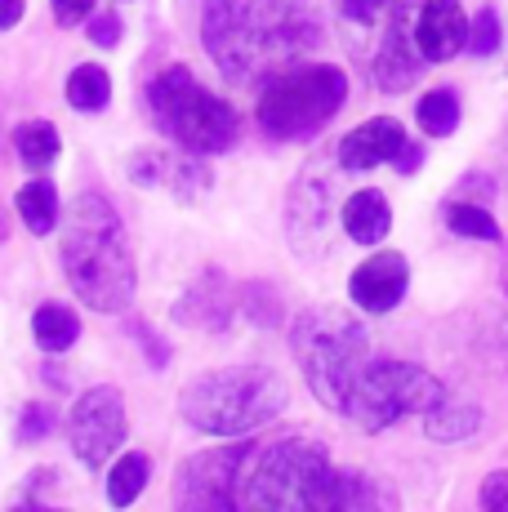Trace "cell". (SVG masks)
<instances>
[{
	"label": "cell",
	"instance_id": "cell-23",
	"mask_svg": "<svg viewBox=\"0 0 508 512\" xmlns=\"http://www.w3.org/2000/svg\"><path fill=\"white\" fill-rule=\"evenodd\" d=\"M446 223H451V232L459 236H473V241H500V223L491 219V214L482 210V205H468V201H455L446 205Z\"/></svg>",
	"mask_w": 508,
	"mask_h": 512
},
{
	"label": "cell",
	"instance_id": "cell-28",
	"mask_svg": "<svg viewBox=\"0 0 508 512\" xmlns=\"http://www.w3.org/2000/svg\"><path fill=\"white\" fill-rule=\"evenodd\" d=\"M393 5V0H344V14L348 18H361V23H375L384 9Z\"/></svg>",
	"mask_w": 508,
	"mask_h": 512
},
{
	"label": "cell",
	"instance_id": "cell-22",
	"mask_svg": "<svg viewBox=\"0 0 508 512\" xmlns=\"http://www.w3.org/2000/svg\"><path fill=\"white\" fill-rule=\"evenodd\" d=\"M419 125H424V134H433V139H446V134H455L459 125V98L451 90H433L419 98Z\"/></svg>",
	"mask_w": 508,
	"mask_h": 512
},
{
	"label": "cell",
	"instance_id": "cell-26",
	"mask_svg": "<svg viewBox=\"0 0 508 512\" xmlns=\"http://www.w3.org/2000/svg\"><path fill=\"white\" fill-rule=\"evenodd\" d=\"M50 5H54L58 27H76V23H85V18L94 14V5H99V0H50Z\"/></svg>",
	"mask_w": 508,
	"mask_h": 512
},
{
	"label": "cell",
	"instance_id": "cell-14",
	"mask_svg": "<svg viewBox=\"0 0 508 512\" xmlns=\"http://www.w3.org/2000/svg\"><path fill=\"white\" fill-rule=\"evenodd\" d=\"M406 147V130L397 121H366L353 134H344L339 143V165L344 170H375V165L397 161V152Z\"/></svg>",
	"mask_w": 508,
	"mask_h": 512
},
{
	"label": "cell",
	"instance_id": "cell-21",
	"mask_svg": "<svg viewBox=\"0 0 508 512\" xmlns=\"http://www.w3.org/2000/svg\"><path fill=\"white\" fill-rule=\"evenodd\" d=\"M32 334L45 352H67L76 343V334H81V326H76V317L67 308L45 303V308H36V317H32Z\"/></svg>",
	"mask_w": 508,
	"mask_h": 512
},
{
	"label": "cell",
	"instance_id": "cell-2",
	"mask_svg": "<svg viewBox=\"0 0 508 512\" xmlns=\"http://www.w3.org/2000/svg\"><path fill=\"white\" fill-rule=\"evenodd\" d=\"M58 259H63L67 285L76 299L94 312H125L134 299V254L130 236H125L116 210L103 196H76L63 223V241H58Z\"/></svg>",
	"mask_w": 508,
	"mask_h": 512
},
{
	"label": "cell",
	"instance_id": "cell-9",
	"mask_svg": "<svg viewBox=\"0 0 508 512\" xmlns=\"http://www.w3.org/2000/svg\"><path fill=\"white\" fill-rule=\"evenodd\" d=\"M250 441H232V446L219 450H201L174 477V499L179 508H237V486H241V468L250 459Z\"/></svg>",
	"mask_w": 508,
	"mask_h": 512
},
{
	"label": "cell",
	"instance_id": "cell-33",
	"mask_svg": "<svg viewBox=\"0 0 508 512\" xmlns=\"http://www.w3.org/2000/svg\"><path fill=\"white\" fill-rule=\"evenodd\" d=\"M504 156H508V130H504Z\"/></svg>",
	"mask_w": 508,
	"mask_h": 512
},
{
	"label": "cell",
	"instance_id": "cell-16",
	"mask_svg": "<svg viewBox=\"0 0 508 512\" xmlns=\"http://www.w3.org/2000/svg\"><path fill=\"white\" fill-rule=\"evenodd\" d=\"M482 428V410L473 401H455V397H442L433 410H424V432L433 441H464Z\"/></svg>",
	"mask_w": 508,
	"mask_h": 512
},
{
	"label": "cell",
	"instance_id": "cell-12",
	"mask_svg": "<svg viewBox=\"0 0 508 512\" xmlns=\"http://www.w3.org/2000/svg\"><path fill=\"white\" fill-rule=\"evenodd\" d=\"M410 268L402 254H375L348 277V294L361 312H393L406 299Z\"/></svg>",
	"mask_w": 508,
	"mask_h": 512
},
{
	"label": "cell",
	"instance_id": "cell-25",
	"mask_svg": "<svg viewBox=\"0 0 508 512\" xmlns=\"http://www.w3.org/2000/svg\"><path fill=\"white\" fill-rule=\"evenodd\" d=\"M121 14H112V9H107V14H99V18H90V41L99 45V49H112L116 41H121Z\"/></svg>",
	"mask_w": 508,
	"mask_h": 512
},
{
	"label": "cell",
	"instance_id": "cell-8",
	"mask_svg": "<svg viewBox=\"0 0 508 512\" xmlns=\"http://www.w3.org/2000/svg\"><path fill=\"white\" fill-rule=\"evenodd\" d=\"M446 397L442 379L428 370L410 366V361H366L357 370L353 388H348L344 415L361 423L366 432H384L406 415H424Z\"/></svg>",
	"mask_w": 508,
	"mask_h": 512
},
{
	"label": "cell",
	"instance_id": "cell-15",
	"mask_svg": "<svg viewBox=\"0 0 508 512\" xmlns=\"http://www.w3.org/2000/svg\"><path fill=\"white\" fill-rule=\"evenodd\" d=\"M339 223H344V232L353 236L357 245H379L393 228V210H388V201L379 192H370V187H361L344 201V214H339Z\"/></svg>",
	"mask_w": 508,
	"mask_h": 512
},
{
	"label": "cell",
	"instance_id": "cell-7",
	"mask_svg": "<svg viewBox=\"0 0 508 512\" xmlns=\"http://www.w3.org/2000/svg\"><path fill=\"white\" fill-rule=\"evenodd\" d=\"M348 76L339 67H286L268 81L259 98V125L268 139H308L344 107Z\"/></svg>",
	"mask_w": 508,
	"mask_h": 512
},
{
	"label": "cell",
	"instance_id": "cell-31",
	"mask_svg": "<svg viewBox=\"0 0 508 512\" xmlns=\"http://www.w3.org/2000/svg\"><path fill=\"white\" fill-rule=\"evenodd\" d=\"M18 18H23V0H0V32H9Z\"/></svg>",
	"mask_w": 508,
	"mask_h": 512
},
{
	"label": "cell",
	"instance_id": "cell-11",
	"mask_svg": "<svg viewBox=\"0 0 508 512\" xmlns=\"http://www.w3.org/2000/svg\"><path fill=\"white\" fill-rule=\"evenodd\" d=\"M419 63H424V54H419L415 45V14H410V5H393V18H388L384 27V45H379L375 54V81L379 90H406L410 81H415Z\"/></svg>",
	"mask_w": 508,
	"mask_h": 512
},
{
	"label": "cell",
	"instance_id": "cell-20",
	"mask_svg": "<svg viewBox=\"0 0 508 512\" xmlns=\"http://www.w3.org/2000/svg\"><path fill=\"white\" fill-rule=\"evenodd\" d=\"M14 205H18L23 223H27V228H32L36 236L54 232V223H58V192H54V183H45V179L27 183L23 192H18Z\"/></svg>",
	"mask_w": 508,
	"mask_h": 512
},
{
	"label": "cell",
	"instance_id": "cell-32",
	"mask_svg": "<svg viewBox=\"0 0 508 512\" xmlns=\"http://www.w3.org/2000/svg\"><path fill=\"white\" fill-rule=\"evenodd\" d=\"M397 165H402V170H415V165H419V147H415V143H406L402 152H397Z\"/></svg>",
	"mask_w": 508,
	"mask_h": 512
},
{
	"label": "cell",
	"instance_id": "cell-27",
	"mask_svg": "<svg viewBox=\"0 0 508 512\" xmlns=\"http://www.w3.org/2000/svg\"><path fill=\"white\" fill-rule=\"evenodd\" d=\"M482 508L508 512V472H491V477L482 481Z\"/></svg>",
	"mask_w": 508,
	"mask_h": 512
},
{
	"label": "cell",
	"instance_id": "cell-19",
	"mask_svg": "<svg viewBox=\"0 0 508 512\" xmlns=\"http://www.w3.org/2000/svg\"><path fill=\"white\" fill-rule=\"evenodd\" d=\"M14 152L27 170H45V165L58 161V130L50 121H32V125H18L14 134Z\"/></svg>",
	"mask_w": 508,
	"mask_h": 512
},
{
	"label": "cell",
	"instance_id": "cell-6",
	"mask_svg": "<svg viewBox=\"0 0 508 512\" xmlns=\"http://www.w3.org/2000/svg\"><path fill=\"white\" fill-rule=\"evenodd\" d=\"M148 107L156 116V130L188 156L228 152L237 139V112L219 94L205 90L188 67H165L148 85Z\"/></svg>",
	"mask_w": 508,
	"mask_h": 512
},
{
	"label": "cell",
	"instance_id": "cell-4",
	"mask_svg": "<svg viewBox=\"0 0 508 512\" xmlns=\"http://www.w3.org/2000/svg\"><path fill=\"white\" fill-rule=\"evenodd\" d=\"M290 352H295L299 370H304L312 397L344 415L348 388H353L357 370L366 366V352H370L361 321L344 308H308L290 326Z\"/></svg>",
	"mask_w": 508,
	"mask_h": 512
},
{
	"label": "cell",
	"instance_id": "cell-1",
	"mask_svg": "<svg viewBox=\"0 0 508 512\" xmlns=\"http://www.w3.org/2000/svg\"><path fill=\"white\" fill-rule=\"evenodd\" d=\"M201 41L228 81L254 85L308 58L321 23L312 0H205Z\"/></svg>",
	"mask_w": 508,
	"mask_h": 512
},
{
	"label": "cell",
	"instance_id": "cell-13",
	"mask_svg": "<svg viewBox=\"0 0 508 512\" xmlns=\"http://www.w3.org/2000/svg\"><path fill=\"white\" fill-rule=\"evenodd\" d=\"M468 36V18L459 9V0H428L415 14V45L428 63H446L464 49Z\"/></svg>",
	"mask_w": 508,
	"mask_h": 512
},
{
	"label": "cell",
	"instance_id": "cell-29",
	"mask_svg": "<svg viewBox=\"0 0 508 512\" xmlns=\"http://www.w3.org/2000/svg\"><path fill=\"white\" fill-rule=\"evenodd\" d=\"M45 428H50V415H45L41 406H32V410H27V419H23V428H18V437H23V441H36Z\"/></svg>",
	"mask_w": 508,
	"mask_h": 512
},
{
	"label": "cell",
	"instance_id": "cell-3",
	"mask_svg": "<svg viewBox=\"0 0 508 512\" xmlns=\"http://www.w3.org/2000/svg\"><path fill=\"white\" fill-rule=\"evenodd\" d=\"M179 410L192 428L210 432V437H241L286 410V383L263 366L214 370L183 388Z\"/></svg>",
	"mask_w": 508,
	"mask_h": 512
},
{
	"label": "cell",
	"instance_id": "cell-17",
	"mask_svg": "<svg viewBox=\"0 0 508 512\" xmlns=\"http://www.w3.org/2000/svg\"><path fill=\"white\" fill-rule=\"evenodd\" d=\"M152 477V459L148 455H121L112 464V477H107V499H112V508H130L134 499H139V490L148 486Z\"/></svg>",
	"mask_w": 508,
	"mask_h": 512
},
{
	"label": "cell",
	"instance_id": "cell-10",
	"mask_svg": "<svg viewBox=\"0 0 508 512\" xmlns=\"http://www.w3.org/2000/svg\"><path fill=\"white\" fill-rule=\"evenodd\" d=\"M72 450L81 464L103 468L112 450L125 441V401L116 388H90L72 406Z\"/></svg>",
	"mask_w": 508,
	"mask_h": 512
},
{
	"label": "cell",
	"instance_id": "cell-5",
	"mask_svg": "<svg viewBox=\"0 0 508 512\" xmlns=\"http://www.w3.org/2000/svg\"><path fill=\"white\" fill-rule=\"evenodd\" d=\"M330 477L335 468L317 441H277V446L250 450L241 468L237 508H326Z\"/></svg>",
	"mask_w": 508,
	"mask_h": 512
},
{
	"label": "cell",
	"instance_id": "cell-30",
	"mask_svg": "<svg viewBox=\"0 0 508 512\" xmlns=\"http://www.w3.org/2000/svg\"><path fill=\"white\" fill-rule=\"evenodd\" d=\"M130 330H134V334H139V343H143V348H152V366H156V370H161V366H165V361H170V352H165V348H161V343H156V339H152V334H148V326H130Z\"/></svg>",
	"mask_w": 508,
	"mask_h": 512
},
{
	"label": "cell",
	"instance_id": "cell-18",
	"mask_svg": "<svg viewBox=\"0 0 508 512\" xmlns=\"http://www.w3.org/2000/svg\"><path fill=\"white\" fill-rule=\"evenodd\" d=\"M107 98H112V76L99 63H81L67 76V103L81 107V112H103Z\"/></svg>",
	"mask_w": 508,
	"mask_h": 512
},
{
	"label": "cell",
	"instance_id": "cell-24",
	"mask_svg": "<svg viewBox=\"0 0 508 512\" xmlns=\"http://www.w3.org/2000/svg\"><path fill=\"white\" fill-rule=\"evenodd\" d=\"M464 45L473 49L477 58L495 54V49H500V14H495V9H477V18H473V23H468Z\"/></svg>",
	"mask_w": 508,
	"mask_h": 512
}]
</instances>
